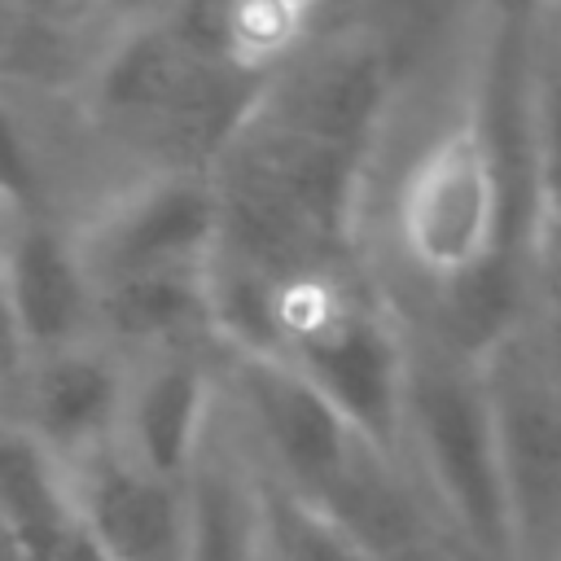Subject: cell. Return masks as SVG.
<instances>
[{"instance_id": "obj_1", "label": "cell", "mask_w": 561, "mask_h": 561, "mask_svg": "<svg viewBox=\"0 0 561 561\" xmlns=\"http://www.w3.org/2000/svg\"><path fill=\"white\" fill-rule=\"evenodd\" d=\"M219 193V254L276 280L368 263V202L377 162L294 131L259 110L210 167Z\"/></svg>"}, {"instance_id": "obj_2", "label": "cell", "mask_w": 561, "mask_h": 561, "mask_svg": "<svg viewBox=\"0 0 561 561\" xmlns=\"http://www.w3.org/2000/svg\"><path fill=\"white\" fill-rule=\"evenodd\" d=\"M478 88L386 158L390 193L381 272L403 285H451L504 254H522Z\"/></svg>"}, {"instance_id": "obj_3", "label": "cell", "mask_w": 561, "mask_h": 561, "mask_svg": "<svg viewBox=\"0 0 561 561\" xmlns=\"http://www.w3.org/2000/svg\"><path fill=\"white\" fill-rule=\"evenodd\" d=\"M399 456L416 473L447 539L517 561L486 359L443 342L416 320H408Z\"/></svg>"}, {"instance_id": "obj_4", "label": "cell", "mask_w": 561, "mask_h": 561, "mask_svg": "<svg viewBox=\"0 0 561 561\" xmlns=\"http://www.w3.org/2000/svg\"><path fill=\"white\" fill-rule=\"evenodd\" d=\"M276 359L307 377L359 434L399 451L408 320L373 259L285 285Z\"/></svg>"}, {"instance_id": "obj_5", "label": "cell", "mask_w": 561, "mask_h": 561, "mask_svg": "<svg viewBox=\"0 0 561 561\" xmlns=\"http://www.w3.org/2000/svg\"><path fill=\"white\" fill-rule=\"evenodd\" d=\"M259 114L377 162L403 118V83L390 57L355 26L311 31L267 79Z\"/></svg>"}, {"instance_id": "obj_6", "label": "cell", "mask_w": 561, "mask_h": 561, "mask_svg": "<svg viewBox=\"0 0 561 561\" xmlns=\"http://www.w3.org/2000/svg\"><path fill=\"white\" fill-rule=\"evenodd\" d=\"M75 232L92 289L210 267L219 254V193L210 171H149L96 197L75 219Z\"/></svg>"}, {"instance_id": "obj_7", "label": "cell", "mask_w": 561, "mask_h": 561, "mask_svg": "<svg viewBox=\"0 0 561 561\" xmlns=\"http://www.w3.org/2000/svg\"><path fill=\"white\" fill-rule=\"evenodd\" d=\"M224 403L259 473L307 504H324L368 438L276 355H224Z\"/></svg>"}, {"instance_id": "obj_8", "label": "cell", "mask_w": 561, "mask_h": 561, "mask_svg": "<svg viewBox=\"0 0 561 561\" xmlns=\"http://www.w3.org/2000/svg\"><path fill=\"white\" fill-rule=\"evenodd\" d=\"M500 465L517 561H548L561 530V377L522 337V324L486 355Z\"/></svg>"}, {"instance_id": "obj_9", "label": "cell", "mask_w": 561, "mask_h": 561, "mask_svg": "<svg viewBox=\"0 0 561 561\" xmlns=\"http://www.w3.org/2000/svg\"><path fill=\"white\" fill-rule=\"evenodd\" d=\"M0 276L9 359L96 337V289L66 215L4 193Z\"/></svg>"}, {"instance_id": "obj_10", "label": "cell", "mask_w": 561, "mask_h": 561, "mask_svg": "<svg viewBox=\"0 0 561 561\" xmlns=\"http://www.w3.org/2000/svg\"><path fill=\"white\" fill-rule=\"evenodd\" d=\"M131 359L105 337L9 359L4 430L26 434L57 465H75L118 438Z\"/></svg>"}, {"instance_id": "obj_11", "label": "cell", "mask_w": 561, "mask_h": 561, "mask_svg": "<svg viewBox=\"0 0 561 561\" xmlns=\"http://www.w3.org/2000/svg\"><path fill=\"white\" fill-rule=\"evenodd\" d=\"M224 346H171L131 355L118 447L162 478L188 482L224 403Z\"/></svg>"}, {"instance_id": "obj_12", "label": "cell", "mask_w": 561, "mask_h": 561, "mask_svg": "<svg viewBox=\"0 0 561 561\" xmlns=\"http://www.w3.org/2000/svg\"><path fill=\"white\" fill-rule=\"evenodd\" d=\"M75 522L114 561H184L188 552V482L162 478L118 443L61 465Z\"/></svg>"}, {"instance_id": "obj_13", "label": "cell", "mask_w": 561, "mask_h": 561, "mask_svg": "<svg viewBox=\"0 0 561 561\" xmlns=\"http://www.w3.org/2000/svg\"><path fill=\"white\" fill-rule=\"evenodd\" d=\"M263 543H267L263 478L228 403H219L210 438L188 473L184 561H259Z\"/></svg>"}, {"instance_id": "obj_14", "label": "cell", "mask_w": 561, "mask_h": 561, "mask_svg": "<svg viewBox=\"0 0 561 561\" xmlns=\"http://www.w3.org/2000/svg\"><path fill=\"white\" fill-rule=\"evenodd\" d=\"M535 237L561 232V0H526L513 13Z\"/></svg>"}, {"instance_id": "obj_15", "label": "cell", "mask_w": 561, "mask_h": 561, "mask_svg": "<svg viewBox=\"0 0 561 561\" xmlns=\"http://www.w3.org/2000/svg\"><path fill=\"white\" fill-rule=\"evenodd\" d=\"M0 526L4 552L22 561H48L75 530L66 469L18 430H4L0 447Z\"/></svg>"}, {"instance_id": "obj_16", "label": "cell", "mask_w": 561, "mask_h": 561, "mask_svg": "<svg viewBox=\"0 0 561 561\" xmlns=\"http://www.w3.org/2000/svg\"><path fill=\"white\" fill-rule=\"evenodd\" d=\"M263 522L276 561H377L333 517H324L316 504L289 495L267 478H263Z\"/></svg>"}, {"instance_id": "obj_17", "label": "cell", "mask_w": 561, "mask_h": 561, "mask_svg": "<svg viewBox=\"0 0 561 561\" xmlns=\"http://www.w3.org/2000/svg\"><path fill=\"white\" fill-rule=\"evenodd\" d=\"M522 337L543 359V368L561 377V232H539L530 245Z\"/></svg>"}, {"instance_id": "obj_18", "label": "cell", "mask_w": 561, "mask_h": 561, "mask_svg": "<svg viewBox=\"0 0 561 561\" xmlns=\"http://www.w3.org/2000/svg\"><path fill=\"white\" fill-rule=\"evenodd\" d=\"M105 0H4V18H70Z\"/></svg>"}, {"instance_id": "obj_19", "label": "cell", "mask_w": 561, "mask_h": 561, "mask_svg": "<svg viewBox=\"0 0 561 561\" xmlns=\"http://www.w3.org/2000/svg\"><path fill=\"white\" fill-rule=\"evenodd\" d=\"M48 561H114V557H110V552H105V548H101V543H96V539L75 522V530L57 543V552H53Z\"/></svg>"}, {"instance_id": "obj_20", "label": "cell", "mask_w": 561, "mask_h": 561, "mask_svg": "<svg viewBox=\"0 0 561 561\" xmlns=\"http://www.w3.org/2000/svg\"><path fill=\"white\" fill-rule=\"evenodd\" d=\"M447 548H451V561H500V557H491V552H478V548H469V543H456V539H447Z\"/></svg>"}, {"instance_id": "obj_21", "label": "cell", "mask_w": 561, "mask_h": 561, "mask_svg": "<svg viewBox=\"0 0 561 561\" xmlns=\"http://www.w3.org/2000/svg\"><path fill=\"white\" fill-rule=\"evenodd\" d=\"M548 561H561V530H557V539H552V548H548Z\"/></svg>"}, {"instance_id": "obj_22", "label": "cell", "mask_w": 561, "mask_h": 561, "mask_svg": "<svg viewBox=\"0 0 561 561\" xmlns=\"http://www.w3.org/2000/svg\"><path fill=\"white\" fill-rule=\"evenodd\" d=\"M259 561H276V552H272V543H263V557Z\"/></svg>"}, {"instance_id": "obj_23", "label": "cell", "mask_w": 561, "mask_h": 561, "mask_svg": "<svg viewBox=\"0 0 561 561\" xmlns=\"http://www.w3.org/2000/svg\"><path fill=\"white\" fill-rule=\"evenodd\" d=\"M4 561H22V557H9V552H4Z\"/></svg>"}]
</instances>
